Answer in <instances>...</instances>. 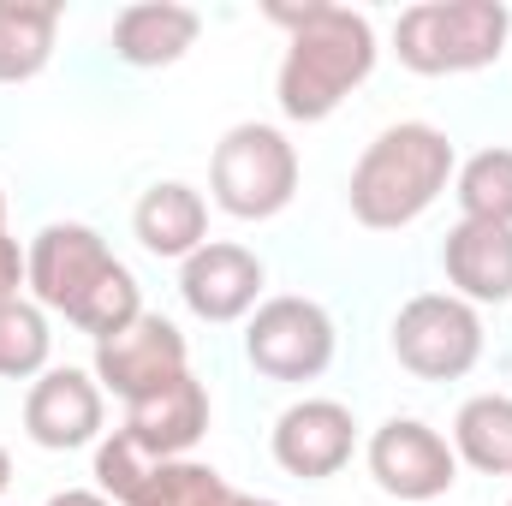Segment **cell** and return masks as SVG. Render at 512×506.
I'll use <instances>...</instances> for the list:
<instances>
[{
    "label": "cell",
    "instance_id": "cell-27",
    "mask_svg": "<svg viewBox=\"0 0 512 506\" xmlns=\"http://www.w3.org/2000/svg\"><path fill=\"white\" fill-rule=\"evenodd\" d=\"M0 233H6V191H0Z\"/></svg>",
    "mask_w": 512,
    "mask_h": 506
},
{
    "label": "cell",
    "instance_id": "cell-17",
    "mask_svg": "<svg viewBox=\"0 0 512 506\" xmlns=\"http://www.w3.org/2000/svg\"><path fill=\"white\" fill-rule=\"evenodd\" d=\"M60 36L54 0H0V84H30L48 72Z\"/></svg>",
    "mask_w": 512,
    "mask_h": 506
},
{
    "label": "cell",
    "instance_id": "cell-22",
    "mask_svg": "<svg viewBox=\"0 0 512 506\" xmlns=\"http://www.w3.org/2000/svg\"><path fill=\"white\" fill-rule=\"evenodd\" d=\"M227 477L215 465H197V459H155L149 483L137 489L131 506H203Z\"/></svg>",
    "mask_w": 512,
    "mask_h": 506
},
{
    "label": "cell",
    "instance_id": "cell-16",
    "mask_svg": "<svg viewBox=\"0 0 512 506\" xmlns=\"http://www.w3.org/2000/svg\"><path fill=\"white\" fill-rule=\"evenodd\" d=\"M441 268L453 298L465 304H512V227L459 221L441 245Z\"/></svg>",
    "mask_w": 512,
    "mask_h": 506
},
{
    "label": "cell",
    "instance_id": "cell-30",
    "mask_svg": "<svg viewBox=\"0 0 512 506\" xmlns=\"http://www.w3.org/2000/svg\"><path fill=\"white\" fill-rule=\"evenodd\" d=\"M507 506H512V501H507Z\"/></svg>",
    "mask_w": 512,
    "mask_h": 506
},
{
    "label": "cell",
    "instance_id": "cell-24",
    "mask_svg": "<svg viewBox=\"0 0 512 506\" xmlns=\"http://www.w3.org/2000/svg\"><path fill=\"white\" fill-rule=\"evenodd\" d=\"M24 286H30V262H24V245H18L12 233H0V304L24 298Z\"/></svg>",
    "mask_w": 512,
    "mask_h": 506
},
{
    "label": "cell",
    "instance_id": "cell-28",
    "mask_svg": "<svg viewBox=\"0 0 512 506\" xmlns=\"http://www.w3.org/2000/svg\"><path fill=\"white\" fill-rule=\"evenodd\" d=\"M256 506H280V501H256Z\"/></svg>",
    "mask_w": 512,
    "mask_h": 506
},
{
    "label": "cell",
    "instance_id": "cell-20",
    "mask_svg": "<svg viewBox=\"0 0 512 506\" xmlns=\"http://www.w3.org/2000/svg\"><path fill=\"white\" fill-rule=\"evenodd\" d=\"M48 352H54L48 310L36 298L0 304V381H36L48 370Z\"/></svg>",
    "mask_w": 512,
    "mask_h": 506
},
{
    "label": "cell",
    "instance_id": "cell-14",
    "mask_svg": "<svg viewBox=\"0 0 512 506\" xmlns=\"http://www.w3.org/2000/svg\"><path fill=\"white\" fill-rule=\"evenodd\" d=\"M131 233H137V245L155 256V262H185V256H197L209 245V203H203L197 185L161 179V185H149L137 197Z\"/></svg>",
    "mask_w": 512,
    "mask_h": 506
},
{
    "label": "cell",
    "instance_id": "cell-21",
    "mask_svg": "<svg viewBox=\"0 0 512 506\" xmlns=\"http://www.w3.org/2000/svg\"><path fill=\"white\" fill-rule=\"evenodd\" d=\"M137 316H143V286H137V274H131L126 262H120V268L90 292V304L72 316V328H78V334H90V340L102 346V340H114L120 328H131Z\"/></svg>",
    "mask_w": 512,
    "mask_h": 506
},
{
    "label": "cell",
    "instance_id": "cell-26",
    "mask_svg": "<svg viewBox=\"0 0 512 506\" xmlns=\"http://www.w3.org/2000/svg\"><path fill=\"white\" fill-rule=\"evenodd\" d=\"M6 489H12V453L0 447V495H6Z\"/></svg>",
    "mask_w": 512,
    "mask_h": 506
},
{
    "label": "cell",
    "instance_id": "cell-15",
    "mask_svg": "<svg viewBox=\"0 0 512 506\" xmlns=\"http://www.w3.org/2000/svg\"><path fill=\"white\" fill-rule=\"evenodd\" d=\"M120 429H126L149 459H185L209 435V387L197 376H179L173 387H161L155 399L126 405V423Z\"/></svg>",
    "mask_w": 512,
    "mask_h": 506
},
{
    "label": "cell",
    "instance_id": "cell-2",
    "mask_svg": "<svg viewBox=\"0 0 512 506\" xmlns=\"http://www.w3.org/2000/svg\"><path fill=\"white\" fill-rule=\"evenodd\" d=\"M453 173H459V155L447 131L429 120H399V126L376 131L352 167V185H346L352 221L370 233H399L441 203Z\"/></svg>",
    "mask_w": 512,
    "mask_h": 506
},
{
    "label": "cell",
    "instance_id": "cell-29",
    "mask_svg": "<svg viewBox=\"0 0 512 506\" xmlns=\"http://www.w3.org/2000/svg\"><path fill=\"white\" fill-rule=\"evenodd\" d=\"M507 54H512V48H507Z\"/></svg>",
    "mask_w": 512,
    "mask_h": 506
},
{
    "label": "cell",
    "instance_id": "cell-11",
    "mask_svg": "<svg viewBox=\"0 0 512 506\" xmlns=\"http://www.w3.org/2000/svg\"><path fill=\"white\" fill-rule=\"evenodd\" d=\"M268 453L286 477L298 483H328L352 465L358 453V423L340 399H298L274 417V435H268Z\"/></svg>",
    "mask_w": 512,
    "mask_h": 506
},
{
    "label": "cell",
    "instance_id": "cell-18",
    "mask_svg": "<svg viewBox=\"0 0 512 506\" xmlns=\"http://www.w3.org/2000/svg\"><path fill=\"white\" fill-rule=\"evenodd\" d=\"M453 453L483 477H512V393H477L459 405Z\"/></svg>",
    "mask_w": 512,
    "mask_h": 506
},
{
    "label": "cell",
    "instance_id": "cell-10",
    "mask_svg": "<svg viewBox=\"0 0 512 506\" xmlns=\"http://www.w3.org/2000/svg\"><path fill=\"white\" fill-rule=\"evenodd\" d=\"M24 435L42 453H78L108 435V393L90 370H42L24 393Z\"/></svg>",
    "mask_w": 512,
    "mask_h": 506
},
{
    "label": "cell",
    "instance_id": "cell-12",
    "mask_svg": "<svg viewBox=\"0 0 512 506\" xmlns=\"http://www.w3.org/2000/svg\"><path fill=\"white\" fill-rule=\"evenodd\" d=\"M262 280H268L262 256L245 251V245H227V239H215V245H203L197 256L179 262V298H185V310L197 322H215V328L251 316L256 298H262Z\"/></svg>",
    "mask_w": 512,
    "mask_h": 506
},
{
    "label": "cell",
    "instance_id": "cell-9",
    "mask_svg": "<svg viewBox=\"0 0 512 506\" xmlns=\"http://www.w3.org/2000/svg\"><path fill=\"white\" fill-rule=\"evenodd\" d=\"M90 376L102 381V393H120L126 405H137V399H155L161 387H173L179 376H191V346L167 316L143 310L131 328L96 346Z\"/></svg>",
    "mask_w": 512,
    "mask_h": 506
},
{
    "label": "cell",
    "instance_id": "cell-23",
    "mask_svg": "<svg viewBox=\"0 0 512 506\" xmlns=\"http://www.w3.org/2000/svg\"><path fill=\"white\" fill-rule=\"evenodd\" d=\"M149 471H155V459L131 441L126 429H114V435H102V441H96V489H102L114 506L137 501V489L149 483Z\"/></svg>",
    "mask_w": 512,
    "mask_h": 506
},
{
    "label": "cell",
    "instance_id": "cell-4",
    "mask_svg": "<svg viewBox=\"0 0 512 506\" xmlns=\"http://www.w3.org/2000/svg\"><path fill=\"white\" fill-rule=\"evenodd\" d=\"M209 191H215V209H227L233 221H274L298 197L292 137L280 126H262V120L233 126L209 155Z\"/></svg>",
    "mask_w": 512,
    "mask_h": 506
},
{
    "label": "cell",
    "instance_id": "cell-25",
    "mask_svg": "<svg viewBox=\"0 0 512 506\" xmlns=\"http://www.w3.org/2000/svg\"><path fill=\"white\" fill-rule=\"evenodd\" d=\"M42 506H114L102 489H60V495H48Z\"/></svg>",
    "mask_w": 512,
    "mask_h": 506
},
{
    "label": "cell",
    "instance_id": "cell-13",
    "mask_svg": "<svg viewBox=\"0 0 512 506\" xmlns=\"http://www.w3.org/2000/svg\"><path fill=\"white\" fill-rule=\"evenodd\" d=\"M203 36V18L179 0H137L114 18V60L131 72H161V66H179Z\"/></svg>",
    "mask_w": 512,
    "mask_h": 506
},
{
    "label": "cell",
    "instance_id": "cell-5",
    "mask_svg": "<svg viewBox=\"0 0 512 506\" xmlns=\"http://www.w3.org/2000/svg\"><path fill=\"white\" fill-rule=\"evenodd\" d=\"M387 340L399 370H411L417 381H459L483 358V316L453 292H417L411 304H399Z\"/></svg>",
    "mask_w": 512,
    "mask_h": 506
},
{
    "label": "cell",
    "instance_id": "cell-19",
    "mask_svg": "<svg viewBox=\"0 0 512 506\" xmlns=\"http://www.w3.org/2000/svg\"><path fill=\"white\" fill-rule=\"evenodd\" d=\"M453 197L465 209V221H489L512 227V149H477L471 161H459L453 173Z\"/></svg>",
    "mask_w": 512,
    "mask_h": 506
},
{
    "label": "cell",
    "instance_id": "cell-3",
    "mask_svg": "<svg viewBox=\"0 0 512 506\" xmlns=\"http://www.w3.org/2000/svg\"><path fill=\"white\" fill-rule=\"evenodd\" d=\"M512 48L507 0H417L393 24V54L417 78L483 72Z\"/></svg>",
    "mask_w": 512,
    "mask_h": 506
},
{
    "label": "cell",
    "instance_id": "cell-8",
    "mask_svg": "<svg viewBox=\"0 0 512 506\" xmlns=\"http://www.w3.org/2000/svg\"><path fill=\"white\" fill-rule=\"evenodd\" d=\"M364 465H370V477H376V489L387 501H405V506L441 501L459 483L453 441L441 429H429L423 417H387L370 435V447H364Z\"/></svg>",
    "mask_w": 512,
    "mask_h": 506
},
{
    "label": "cell",
    "instance_id": "cell-6",
    "mask_svg": "<svg viewBox=\"0 0 512 506\" xmlns=\"http://www.w3.org/2000/svg\"><path fill=\"white\" fill-rule=\"evenodd\" d=\"M334 316L316 304V298H298V292H280V298H262L245 322V358H251L256 376L268 381H316L328 376L334 364Z\"/></svg>",
    "mask_w": 512,
    "mask_h": 506
},
{
    "label": "cell",
    "instance_id": "cell-1",
    "mask_svg": "<svg viewBox=\"0 0 512 506\" xmlns=\"http://www.w3.org/2000/svg\"><path fill=\"white\" fill-rule=\"evenodd\" d=\"M268 24L286 30V54H280V72H274V102L298 126L328 120L376 72V24L352 6H328V0L286 6V0H274Z\"/></svg>",
    "mask_w": 512,
    "mask_h": 506
},
{
    "label": "cell",
    "instance_id": "cell-7",
    "mask_svg": "<svg viewBox=\"0 0 512 506\" xmlns=\"http://www.w3.org/2000/svg\"><path fill=\"white\" fill-rule=\"evenodd\" d=\"M30 298L42 304V310H54V316H78L84 304H90V292L120 268V256L108 251V239L96 233V227H84V221H48L36 239H30Z\"/></svg>",
    "mask_w": 512,
    "mask_h": 506
}]
</instances>
